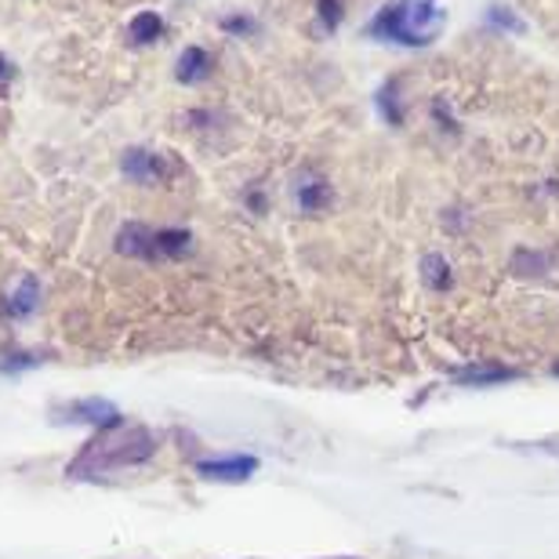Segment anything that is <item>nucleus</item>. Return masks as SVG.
<instances>
[{
  "label": "nucleus",
  "mask_w": 559,
  "mask_h": 559,
  "mask_svg": "<svg viewBox=\"0 0 559 559\" xmlns=\"http://www.w3.org/2000/svg\"><path fill=\"white\" fill-rule=\"evenodd\" d=\"M153 454H156V436L150 429H142V425H135V429H124V425H120V429L98 432L95 440L81 451V457L66 468V476L98 479V476L114 473V468L150 462Z\"/></svg>",
  "instance_id": "nucleus-1"
},
{
  "label": "nucleus",
  "mask_w": 559,
  "mask_h": 559,
  "mask_svg": "<svg viewBox=\"0 0 559 559\" xmlns=\"http://www.w3.org/2000/svg\"><path fill=\"white\" fill-rule=\"evenodd\" d=\"M447 26V8L440 0H389L367 26V37L393 40L404 48H429Z\"/></svg>",
  "instance_id": "nucleus-2"
},
{
  "label": "nucleus",
  "mask_w": 559,
  "mask_h": 559,
  "mask_svg": "<svg viewBox=\"0 0 559 559\" xmlns=\"http://www.w3.org/2000/svg\"><path fill=\"white\" fill-rule=\"evenodd\" d=\"M55 421H70V425H92V429L106 432V429H120L124 415L114 400L103 396H87V400H73L66 407H55Z\"/></svg>",
  "instance_id": "nucleus-3"
},
{
  "label": "nucleus",
  "mask_w": 559,
  "mask_h": 559,
  "mask_svg": "<svg viewBox=\"0 0 559 559\" xmlns=\"http://www.w3.org/2000/svg\"><path fill=\"white\" fill-rule=\"evenodd\" d=\"M197 473L204 479H215V484H243L259 473V457L254 454H222V457H207V462H197Z\"/></svg>",
  "instance_id": "nucleus-4"
},
{
  "label": "nucleus",
  "mask_w": 559,
  "mask_h": 559,
  "mask_svg": "<svg viewBox=\"0 0 559 559\" xmlns=\"http://www.w3.org/2000/svg\"><path fill=\"white\" fill-rule=\"evenodd\" d=\"M117 251L128 254V259H145L156 262V229L142 226V222H128L117 233Z\"/></svg>",
  "instance_id": "nucleus-5"
},
{
  "label": "nucleus",
  "mask_w": 559,
  "mask_h": 559,
  "mask_svg": "<svg viewBox=\"0 0 559 559\" xmlns=\"http://www.w3.org/2000/svg\"><path fill=\"white\" fill-rule=\"evenodd\" d=\"M120 167H124V175L131 178V182H156V178L167 175L164 156L150 153V150H139V145L124 150V160H120Z\"/></svg>",
  "instance_id": "nucleus-6"
},
{
  "label": "nucleus",
  "mask_w": 559,
  "mask_h": 559,
  "mask_svg": "<svg viewBox=\"0 0 559 559\" xmlns=\"http://www.w3.org/2000/svg\"><path fill=\"white\" fill-rule=\"evenodd\" d=\"M520 371L512 367H501V364H473V367H462L454 371V382L457 385H468V389H487V385H501V382H516Z\"/></svg>",
  "instance_id": "nucleus-7"
},
{
  "label": "nucleus",
  "mask_w": 559,
  "mask_h": 559,
  "mask_svg": "<svg viewBox=\"0 0 559 559\" xmlns=\"http://www.w3.org/2000/svg\"><path fill=\"white\" fill-rule=\"evenodd\" d=\"M211 70H215V62H211V55L204 48H186L182 55H178V84H200L207 81Z\"/></svg>",
  "instance_id": "nucleus-8"
},
{
  "label": "nucleus",
  "mask_w": 559,
  "mask_h": 559,
  "mask_svg": "<svg viewBox=\"0 0 559 559\" xmlns=\"http://www.w3.org/2000/svg\"><path fill=\"white\" fill-rule=\"evenodd\" d=\"M298 207L301 211H323L328 207V200H331V186L323 182L320 175H301V182H298Z\"/></svg>",
  "instance_id": "nucleus-9"
},
{
  "label": "nucleus",
  "mask_w": 559,
  "mask_h": 559,
  "mask_svg": "<svg viewBox=\"0 0 559 559\" xmlns=\"http://www.w3.org/2000/svg\"><path fill=\"white\" fill-rule=\"evenodd\" d=\"M193 251L189 229H156V259H186Z\"/></svg>",
  "instance_id": "nucleus-10"
},
{
  "label": "nucleus",
  "mask_w": 559,
  "mask_h": 559,
  "mask_svg": "<svg viewBox=\"0 0 559 559\" xmlns=\"http://www.w3.org/2000/svg\"><path fill=\"white\" fill-rule=\"evenodd\" d=\"M37 301H40V284H37V276H22L19 280V287L11 290V301H8V309H11V317H33L37 312Z\"/></svg>",
  "instance_id": "nucleus-11"
},
{
  "label": "nucleus",
  "mask_w": 559,
  "mask_h": 559,
  "mask_svg": "<svg viewBox=\"0 0 559 559\" xmlns=\"http://www.w3.org/2000/svg\"><path fill=\"white\" fill-rule=\"evenodd\" d=\"M421 280L429 284L432 290H447L454 284V276H451V262L443 259V254H436V251H429L421 259Z\"/></svg>",
  "instance_id": "nucleus-12"
},
{
  "label": "nucleus",
  "mask_w": 559,
  "mask_h": 559,
  "mask_svg": "<svg viewBox=\"0 0 559 559\" xmlns=\"http://www.w3.org/2000/svg\"><path fill=\"white\" fill-rule=\"evenodd\" d=\"M160 33H164V22H160L156 11H139V15L131 19V26H128L131 44H153Z\"/></svg>",
  "instance_id": "nucleus-13"
},
{
  "label": "nucleus",
  "mask_w": 559,
  "mask_h": 559,
  "mask_svg": "<svg viewBox=\"0 0 559 559\" xmlns=\"http://www.w3.org/2000/svg\"><path fill=\"white\" fill-rule=\"evenodd\" d=\"M545 270H549V254L531 248H520L512 254V273L516 276H545Z\"/></svg>",
  "instance_id": "nucleus-14"
},
{
  "label": "nucleus",
  "mask_w": 559,
  "mask_h": 559,
  "mask_svg": "<svg viewBox=\"0 0 559 559\" xmlns=\"http://www.w3.org/2000/svg\"><path fill=\"white\" fill-rule=\"evenodd\" d=\"M396 87H400V81H389V84H382V92H378V114H382L385 124H393V128L404 124V109H400Z\"/></svg>",
  "instance_id": "nucleus-15"
},
{
  "label": "nucleus",
  "mask_w": 559,
  "mask_h": 559,
  "mask_svg": "<svg viewBox=\"0 0 559 559\" xmlns=\"http://www.w3.org/2000/svg\"><path fill=\"white\" fill-rule=\"evenodd\" d=\"M487 22H490V26H498V29L516 33V37H523V33H527V22L516 19V11L506 8V4H490L487 8Z\"/></svg>",
  "instance_id": "nucleus-16"
},
{
  "label": "nucleus",
  "mask_w": 559,
  "mask_h": 559,
  "mask_svg": "<svg viewBox=\"0 0 559 559\" xmlns=\"http://www.w3.org/2000/svg\"><path fill=\"white\" fill-rule=\"evenodd\" d=\"M317 8H320V26L334 33L338 29V22H342V4L338 0H317Z\"/></svg>",
  "instance_id": "nucleus-17"
},
{
  "label": "nucleus",
  "mask_w": 559,
  "mask_h": 559,
  "mask_svg": "<svg viewBox=\"0 0 559 559\" xmlns=\"http://www.w3.org/2000/svg\"><path fill=\"white\" fill-rule=\"evenodd\" d=\"M222 29L243 37V33H259V22L248 19V15H229V19H222Z\"/></svg>",
  "instance_id": "nucleus-18"
},
{
  "label": "nucleus",
  "mask_w": 559,
  "mask_h": 559,
  "mask_svg": "<svg viewBox=\"0 0 559 559\" xmlns=\"http://www.w3.org/2000/svg\"><path fill=\"white\" fill-rule=\"evenodd\" d=\"M432 117L440 120V124H443V131H457L454 117H451V109L443 106V98H436V103H432Z\"/></svg>",
  "instance_id": "nucleus-19"
},
{
  "label": "nucleus",
  "mask_w": 559,
  "mask_h": 559,
  "mask_svg": "<svg viewBox=\"0 0 559 559\" xmlns=\"http://www.w3.org/2000/svg\"><path fill=\"white\" fill-rule=\"evenodd\" d=\"M531 447H534L538 454H552V457H559V436H545V440L531 443Z\"/></svg>",
  "instance_id": "nucleus-20"
},
{
  "label": "nucleus",
  "mask_w": 559,
  "mask_h": 559,
  "mask_svg": "<svg viewBox=\"0 0 559 559\" xmlns=\"http://www.w3.org/2000/svg\"><path fill=\"white\" fill-rule=\"evenodd\" d=\"M4 76H11V66H8L4 55H0V81H4Z\"/></svg>",
  "instance_id": "nucleus-21"
},
{
  "label": "nucleus",
  "mask_w": 559,
  "mask_h": 559,
  "mask_svg": "<svg viewBox=\"0 0 559 559\" xmlns=\"http://www.w3.org/2000/svg\"><path fill=\"white\" fill-rule=\"evenodd\" d=\"M552 374H559V364H556V367H552Z\"/></svg>",
  "instance_id": "nucleus-22"
}]
</instances>
